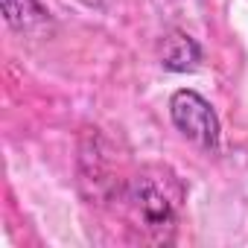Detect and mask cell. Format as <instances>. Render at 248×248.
Wrapping results in <instances>:
<instances>
[{
	"instance_id": "6da1fadb",
	"label": "cell",
	"mask_w": 248,
	"mask_h": 248,
	"mask_svg": "<svg viewBox=\"0 0 248 248\" xmlns=\"http://www.w3.org/2000/svg\"><path fill=\"white\" fill-rule=\"evenodd\" d=\"M170 117H172V126L193 140L196 146L216 152L219 140H222V126H219V117L213 111V105L190 88H181L170 96Z\"/></svg>"
},
{
	"instance_id": "7a4b0ae2",
	"label": "cell",
	"mask_w": 248,
	"mask_h": 248,
	"mask_svg": "<svg viewBox=\"0 0 248 248\" xmlns=\"http://www.w3.org/2000/svg\"><path fill=\"white\" fill-rule=\"evenodd\" d=\"M129 202H132V204H135V210L140 213L143 228H149V231L172 228L178 202L167 193V187H164L158 178L138 175V178H135V184H132V190H129Z\"/></svg>"
},
{
	"instance_id": "3957f363",
	"label": "cell",
	"mask_w": 248,
	"mask_h": 248,
	"mask_svg": "<svg viewBox=\"0 0 248 248\" xmlns=\"http://www.w3.org/2000/svg\"><path fill=\"white\" fill-rule=\"evenodd\" d=\"M0 6H3L6 24L15 32H24V35L44 32L53 24L50 21V12L38 3V0H0Z\"/></svg>"
},
{
	"instance_id": "277c9868",
	"label": "cell",
	"mask_w": 248,
	"mask_h": 248,
	"mask_svg": "<svg viewBox=\"0 0 248 248\" xmlns=\"http://www.w3.org/2000/svg\"><path fill=\"white\" fill-rule=\"evenodd\" d=\"M202 62V47L196 38H190L187 32H170L164 38V50H161V64L172 73H187L196 70Z\"/></svg>"
},
{
	"instance_id": "5b68a950",
	"label": "cell",
	"mask_w": 248,
	"mask_h": 248,
	"mask_svg": "<svg viewBox=\"0 0 248 248\" xmlns=\"http://www.w3.org/2000/svg\"><path fill=\"white\" fill-rule=\"evenodd\" d=\"M82 3H88V6H102V0H82Z\"/></svg>"
}]
</instances>
